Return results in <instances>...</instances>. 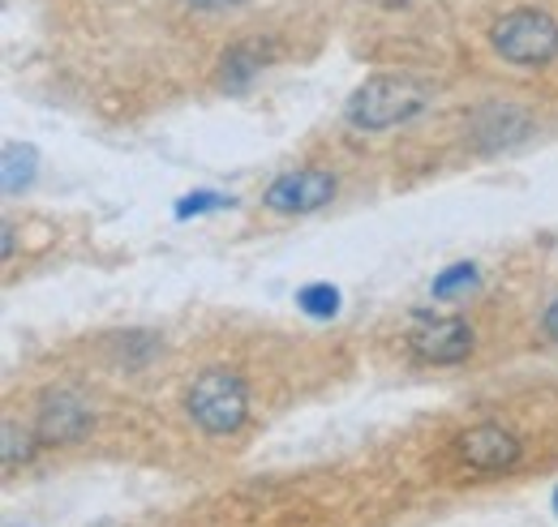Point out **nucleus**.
Instances as JSON below:
<instances>
[{
  "mask_svg": "<svg viewBox=\"0 0 558 527\" xmlns=\"http://www.w3.org/2000/svg\"><path fill=\"white\" fill-rule=\"evenodd\" d=\"M429 103V90L413 82V77H400V73H374L365 77L349 99V125L365 133H383L396 130L404 121H413L425 112Z\"/></svg>",
  "mask_w": 558,
  "mask_h": 527,
  "instance_id": "1",
  "label": "nucleus"
},
{
  "mask_svg": "<svg viewBox=\"0 0 558 527\" xmlns=\"http://www.w3.org/2000/svg\"><path fill=\"white\" fill-rule=\"evenodd\" d=\"M185 412L190 420L210 433V438H228L245 425L250 416V391H245V378L232 373V369H207L194 378L190 395H185Z\"/></svg>",
  "mask_w": 558,
  "mask_h": 527,
  "instance_id": "2",
  "label": "nucleus"
},
{
  "mask_svg": "<svg viewBox=\"0 0 558 527\" xmlns=\"http://www.w3.org/2000/svg\"><path fill=\"white\" fill-rule=\"evenodd\" d=\"M494 52L511 65H550L558 57V22L542 9H511L489 30Z\"/></svg>",
  "mask_w": 558,
  "mask_h": 527,
  "instance_id": "3",
  "label": "nucleus"
},
{
  "mask_svg": "<svg viewBox=\"0 0 558 527\" xmlns=\"http://www.w3.org/2000/svg\"><path fill=\"white\" fill-rule=\"evenodd\" d=\"M336 198V176L323 168H301V172H283L267 185L263 201L276 215H314Z\"/></svg>",
  "mask_w": 558,
  "mask_h": 527,
  "instance_id": "4",
  "label": "nucleus"
},
{
  "mask_svg": "<svg viewBox=\"0 0 558 527\" xmlns=\"http://www.w3.org/2000/svg\"><path fill=\"white\" fill-rule=\"evenodd\" d=\"M90 403L77 399L73 391H57L39 403V416H35V438L39 446H70L77 438L90 433Z\"/></svg>",
  "mask_w": 558,
  "mask_h": 527,
  "instance_id": "5",
  "label": "nucleus"
},
{
  "mask_svg": "<svg viewBox=\"0 0 558 527\" xmlns=\"http://www.w3.org/2000/svg\"><path fill=\"white\" fill-rule=\"evenodd\" d=\"M520 438L502 425H473L469 433L456 438V455L469 463L473 471H507L520 463Z\"/></svg>",
  "mask_w": 558,
  "mask_h": 527,
  "instance_id": "6",
  "label": "nucleus"
},
{
  "mask_svg": "<svg viewBox=\"0 0 558 527\" xmlns=\"http://www.w3.org/2000/svg\"><path fill=\"white\" fill-rule=\"evenodd\" d=\"M413 352L429 365H460L473 352V327L464 318H429L413 330Z\"/></svg>",
  "mask_w": 558,
  "mask_h": 527,
  "instance_id": "7",
  "label": "nucleus"
},
{
  "mask_svg": "<svg viewBox=\"0 0 558 527\" xmlns=\"http://www.w3.org/2000/svg\"><path fill=\"white\" fill-rule=\"evenodd\" d=\"M258 69H263V48L258 44H236L219 61V86L223 90H245L258 77Z\"/></svg>",
  "mask_w": 558,
  "mask_h": 527,
  "instance_id": "8",
  "label": "nucleus"
},
{
  "mask_svg": "<svg viewBox=\"0 0 558 527\" xmlns=\"http://www.w3.org/2000/svg\"><path fill=\"white\" fill-rule=\"evenodd\" d=\"M35 168H39L35 146H26V142H4V194H9V198L22 194V189H31Z\"/></svg>",
  "mask_w": 558,
  "mask_h": 527,
  "instance_id": "9",
  "label": "nucleus"
},
{
  "mask_svg": "<svg viewBox=\"0 0 558 527\" xmlns=\"http://www.w3.org/2000/svg\"><path fill=\"white\" fill-rule=\"evenodd\" d=\"M340 305H344V296H340L336 283H305L296 292V309H305L310 318H336Z\"/></svg>",
  "mask_w": 558,
  "mask_h": 527,
  "instance_id": "10",
  "label": "nucleus"
},
{
  "mask_svg": "<svg viewBox=\"0 0 558 527\" xmlns=\"http://www.w3.org/2000/svg\"><path fill=\"white\" fill-rule=\"evenodd\" d=\"M469 287H477V266L473 262H456L447 266L442 274H434V301H456L460 292H469Z\"/></svg>",
  "mask_w": 558,
  "mask_h": 527,
  "instance_id": "11",
  "label": "nucleus"
},
{
  "mask_svg": "<svg viewBox=\"0 0 558 527\" xmlns=\"http://www.w3.org/2000/svg\"><path fill=\"white\" fill-rule=\"evenodd\" d=\"M39 451L35 433H17L13 420H4V471H17V463H31Z\"/></svg>",
  "mask_w": 558,
  "mask_h": 527,
  "instance_id": "12",
  "label": "nucleus"
},
{
  "mask_svg": "<svg viewBox=\"0 0 558 527\" xmlns=\"http://www.w3.org/2000/svg\"><path fill=\"white\" fill-rule=\"evenodd\" d=\"M219 206H232V198H228V194H215V189H198V194H185V198L177 201V219L185 223V219L210 215V210H219Z\"/></svg>",
  "mask_w": 558,
  "mask_h": 527,
  "instance_id": "13",
  "label": "nucleus"
},
{
  "mask_svg": "<svg viewBox=\"0 0 558 527\" xmlns=\"http://www.w3.org/2000/svg\"><path fill=\"white\" fill-rule=\"evenodd\" d=\"M542 327H546V334H550V339H555V343H558V301H555V305H550V309H546V318H542Z\"/></svg>",
  "mask_w": 558,
  "mask_h": 527,
  "instance_id": "14",
  "label": "nucleus"
},
{
  "mask_svg": "<svg viewBox=\"0 0 558 527\" xmlns=\"http://www.w3.org/2000/svg\"><path fill=\"white\" fill-rule=\"evenodd\" d=\"M194 9H232V4H245V0H190Z\"/></svg>",
  "mask_w": 558,
  "mask_h": 527,
  "instance_id": "15",
  "label": "nucleus"
},
{
  "mask_svg": "<svg viewBox=\"0 0 558 527\" xmlns=\"http://www.w3.org/2000/svg\"><path fill=\"white\" fill-rule=\"evenodd\" d=\"M555 515H558V489H555Z\"/></svg>",
  "mask_w": 558,
  "mask_h": 527,
  "instance_id": "16",
  "label": "nucleus"
}]
</instances>
